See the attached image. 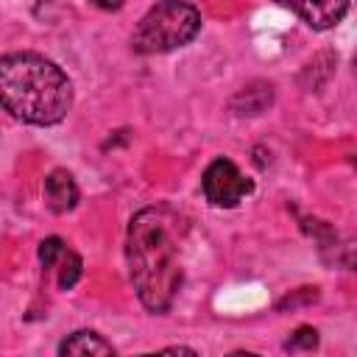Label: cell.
<instances>
[{"label": "cell", "mask_w": 357, "mask_h": 357, "mask_svg": "<svg viewBox=\"0 0 357 357\" xmlns=\"http://www.w3.org/2000/svg\"><path fill=\"white\" fill-rule=\"evenodd\" d=\"M201 31V11L184 0H162L137 22L131 45L137 53H170L184 47Z\"/></svg>", "instance_id": "cell-3"}, {"label": "cell", "mask_w": 357, "mask_h": 357, "mask_svg": "<svg viewBox=\"0 0 357 357\" xmlns=\"http://www.w3.org/2000/svg\"><path fill=\"white\" fill-rule=\"evenodd\" d=\"M181 220L167 206L139 209L126 234V259L145 310L167 312L181 287Z\"/></svg>", "instance_id": "cell-1"}, {"label": "cell", "mask_w": 357, "mask_h": 357, "mask_svg": "<svg viewBox=\"0 0 357 357\" xmlns=\"http://www.w3.org/2000/svg\"><path fill=\"white\" fill-rule=\"evenodd\" d=\"M318 346V332L312 329V326H298L290 337H287V343H284V349L287 351H298V349H315Z\"/></svg>", "instance_id": "cell-11"}, {"label": "cell", "mask_w": 357, "mask_h": 357, "mask_svg": "<svg viewBox=\"0 0 357 357\" xmlns=\"http://www.w3.org/2000/svg\"><path fill=\"white\" fill-rule=\"evenodd\" d=\"M56 265H59V287H61V290H70V287L81 279V268H84L81 257H78L75 251L64 248V254L59 257Z\"/></svg>", "instance_id": "cell-9"}, {"label": "cell", "mask_w": 357, "mask_h": 357, "mask_svg": "<svg viewBox=\"0 0 357 357\" xmlns=\"http://www.w3.org/2000/svg\"><path fill=\"white\" fill-rule=\"evenodd\" d=\"M64 240L61 237H47V240H42L39 243V262H42V268H53L56 262H59V257L64 254Z\"/></svg>", "instance_id": "cell-10"}, {"label": "cell", "mask_w": 357, "mask_h": 357, "mask_svg": "<svg viewBox=\"0 0 357 357\" xmlns=\"http://www.w3.org/2000/svg\"><path fill=\"white\" fill-rule=\"evenodd\" d=\"M201 187H204V195L212 206H226L229 209V206H237L254 190V181L248 176H243L240 167L231 159L220 156L204 170Z\"/></svg>", "instance_id": "cell-4"}, {"label": "cell", "mask_w": 357, "mask_h": 357, "mask_svg": "<svg viewBox=\"0 0 357 357\" xmlns=\"http://www.w3.org/2000/svg\"><path fill=\"white\" fill-rule=\"evenodd\" d=\"M271 100H273V86L265 84V81H257V84L243 86L229 100V106H231L234 114H259V112H265L271 106Z\"/></svg>", "instance_id": "cell-7"}, {"label": "cell", "mask_w": 357, "mask_h": 357, "mask_svg": "<svg viewBox=\"0 0 357 357\" xmlns=\"http://www.w3.org/2000/svg\"><path fill=\"white\" fill-rule=\"evenodd\" d=\"M0 106L22 123L56 126L73 106V84L39 53H8L0 59Z\"/></svg>", "instance_id": "cell-2"}, {"label": "cell", "mask_w": 357, "mask_h": 357, "mask_svg": "<svg viewBox=\"0 0 357 357\" xmlns=\"http://www.w3.org/2000/svg\"><path fill=\"white\" fill-rule=\"evenodd\" d=\"M276 3L298 14L312 31L335 28L349 11V0H276Z\"/></svg>", "instance_id": "cell-5"}, {"label": "cell", "mask_w": 357, "mask_h": 357, "mask_svg": "<svg viewBox=\"0 0 357 357\" xmlns=\"http://www.w3.org/2000/svg\"><path fill=\"white\" fill-rule=\"evenodd\" d=\"M59 354L67 357V354H75V357H84V354H114V346L109 340H103L98 332H89V329H81V332H73L70 337L61 340L59 346Z\"/></svg>", "instance_id": "cell-8"}, {"label": "cell", "mask_w": 357, "mask_h": 357, "mask_svg": "<svg viewBox=\"0 0 357 357\" xmlns=\"http://www.w3.org/2000/svg\"><path fill=\"white\" fill-rule=\"evenodd\" d=\"M45 201H47L50 212H56V215L70 212L78 204V184H75V178L67 170H61V167L50 170L47 178H45Z\"/></svg>", "instance_id": "cell-6"}, {"label": "cell", "mask_w": 357, "mask_h": 357, "mask_svg": "<svg viewBox=\"0 0 357 357\" xmlns=\"http://www.w3.org/2000/svg\"><path fill=\"white\" fill-rule=\"evenodd\" d=\"M89 3L98 6V8H103V11H117L123 6V0H89Z\"/></svg>", "instance_id": "cell-12"}]
</instances>
